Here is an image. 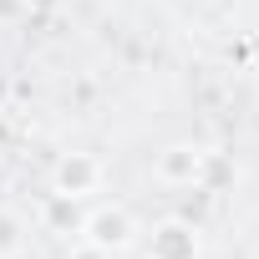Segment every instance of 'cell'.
<instances>
[{
	"mask_svg": "<svg viewBox=\"0 0 259 259\" xmlns=\"http://www.w3.org/2000/svg\"><path fill=\"white\" fill-rule=\"evenodd\" d=\"M81 234H87V249L117 259V254H127V249L138 244L143 229H138L133 208H122V203H102V208H92V213L81 219Z\"/></svg>",
	"mask_w": 259,
	"mask_h": 259,
	"instance_id": "6da1fadb",
	"label": "cell"
},
{
	"mask_svg": "<svg viewBox=\"0 0 259 259\" xmlns=\"http://www.w3.org/2000/svg\"><path fill=\"white\" fill-rule=\"evenodd\" d=\"M203 168H208V153L193 148V143H173V148H163L153 158V178L168 183V188H193L203 178Z\"/></svg>",
	"mask_w": 259,
	"mask_h": 259,
	"instance_id": "7a4b0ae2",
	"label": "cell"
},
{
	"mask_svg": "<svg viewBox=\"0 0 259 259\" xmlns=\"http://www.w3.org/2000/svg\"><path fill=\"white\" fill-rule=\"evenodd\" d=\"M97 188H102V163L92 153H66L51 173V193L61 198H92Z\"/></svg>",
	"mask_w": 259,
	"mask_h": 259,
	"instance_id": "3957f363",
	"label": "cell"
},
{
	"mask_svg": "<svg viewBox=\"0 0 259 259\" xmlns=\"http://www.w3.org/2000/svg\"><path fill=\"white\" fill-rule=\"evenodd\" d=\"M198 254H203V244L188 219H163L148 234V259H198Z\"/></svg>",
	"mask_w": 259,
	"mask_h": 259,
	"instance_id": "277c9868",
	"label": "cell"
},
{
	"mask_svg": "<svg viewBox=\"0 0 259 259\" xmlns=\"http://www.w3.org/2000/svg\"><path fill=\"white\" fill-rule=\"evenodd\" d=\"M16 249H21V224H16L11 213H0V259L16 254Z\"/></svg>",
	"mask_w": 259,
	"mask_h": 259,
	"instance_id": "5b68a950",
	"label": "cell"
},
{
	"mask_svg": "<svg viewBox=\"0 0 259 259\" xmlns=\"http://www.w3.org/2000/svg\"><path fill=\"white\" fill-rule=\"evenodd\" d=\"M26 11H31V0H0V26H16Z\"/></svg>",
	"mask_w": 259,
	"mask_h": 259,
	"instance_id": "8992f818",
	"label": "cell"
}]
</instances>
